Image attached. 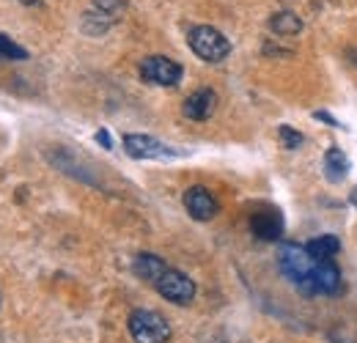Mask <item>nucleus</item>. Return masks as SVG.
<instances>
[{
	"instance_id": "obj_1",
	"label": "nucleus",
	"mask_w": 357,
	"mask_h": 343,
	"mask_svg": "<svg viewBox=\"0 0 357 343\" xmlns=\"http://www.w3.org/2000/svg\"><path fill=\"white\" fill-rule=\"evenodd\" d=\"M316 258L308 253V247L294 245V242H283L278 250V266L280 272L303 291V294H316L313 286V272H316Z\"/></svg>"
},
{
	"instance_id": "obj_2",
	"label": "nucleus",
	"mask_w": 357,
	"mask_h": 343,
	"mask_svg": "<svg viewBox=\"0 0 357 343\" xmlns=\"http://www.w3.org/2000/svg\"><path fill=\"white\" fill-rule=\"evenodd\" d=\"M187 44H190V49L201 61H209V63H220V61L228 58V52H231V42L225 39L218 28H212V25H195V28H190Z\"/></svg>"
},
{
	"instance_id": "obj_3",
	"label": "nucleus",
	"mask_w": 357,
	"mask_h": 343,
	"mask_svg": "<svg viewBox=\"0 0 357 343\" xmlns=\"http://www.w3.org/2000/svg\"><path fill=\"white\" fill-rule=\"evenodd\" d=\"M130 335L135 343H165L171 338V327L165 321V316H160L157 310H146L137 307L130 313Z\"/></svg>"
},
{
	"instance_id": "obj_4",
	"label": "nucleus",
	"mask_w": 357,
	"mask_h": 343,
	"mask_svg": "<svg viewBox=\"0 0 357 343\" xmlns=\"http://www.w3.org/2000/svg\"><path fill=\"white\" fill-rule=\"evenodd\" d=\"M154 289L160 291L162 300L174 302V305H190L195 300V283L184 272L171 269V266L162 272V277L154 283Z\"/></svg>"
},
{
	"instance_id": "obj_5",
	"label": "nucleus",
	"mask_w": 357,
	"mask_h": 343,
	"mask_svg": "<svg viewBox=\"0 0 357 343\" xmlns=\"http://www.w3.org/2000/svg\"><path fill=\"white\" fill-rule=\"evenodd\" d=\"M124 151L132 160H168V157H181L178 148H171L160 143L151 135H124Z\"/></svg>"
},
{
	"instance_id": "obj_6",
	"label": "nucleus",
	"mask_w": 357,
	"mask_h": 343,
	"mask_svg": "<svg viewBox=\"0 0 357 343\" xmlns=\"http://www.w3.org/2000/svg\"><path fill=\"white\" fill-rule=\"evenodd\" d=\"M181 75H184L181 66L176 61L165 58V55H151V58H146L140 63V77L146 83H151V86H176L181 80Z\"/></svg>"
},
{
	"instance_id": "obj_7",
	"label": "nucleus",
	"mask_w": 357,
	"mask_h": 343,
	"mask_svg": "<svg viewBox=\"0 0 357 343\" xmlns=\"http://www.w3.org/2000/svg\"><path fill=\"white\" fill-rule=\"evenodd\" d=\"M184 209L190 212L192 220L206 222V220H212V217L218 215V201H215V195L206 187H190L184 192Z\"/></svg>"
},
{
	"instance_id": "obj_8",
	"label": "nucleus",
	"mask_w": 357,
	"mask_h": 343,
	"mask_svg": "<svg viewBox=\"0 0 357 343\" xmlns=\"http://www.w3.org/2000/svg\"><path fill=\"white\" fill-rule=\"evenodd\" d=\"M215 107H218V93L212 88H201V91H195L184 99L181 110L190 121H206V119H212Z\"/></svg>"
},
{
	"instance_id": "obj_9",
	"label": "nucleus",
	"mask_w": 357,
	"mask_h": 343,
	"mask_svg": "<svg viewBox=\"0 0 357 343\" xmlns=\"http://www.w3.org/2000/svg\"><path fill=\"white\" fill-rule=\"evenodd\" d=\"M250 231L261 239V242H278L283 234V217L278 209H261L250 215Z\"/></svg>"
},
{
	"instance_id": "obj_10",
	"label": "nucleus",
	"mask_w": 357,
	"mask_h": 343,
	"mask_svg": "<svg viewBox=\"0 0 357 343\" xmlns=\"http://www.w3.org/2000/svg\"><path fill=\"white\" fill-rule=\"evenodd\" d=\"M313 286H316V294H338L341 291L344 277H341V269L335 266V261H319L316 264Z\"/></svg>"
},
{
	"instance_id": "obj_11",
	"label": "nucleus",
	"mask_w": 357,
	"mask_h": 343,
	"mask_svg": "<svg viewBox=\"0 0 357 343\" xmlns=\"http://www.w3.org/2000/svg\"><path fill=\"white\" fill-rule=\"evenodd\" d=\"M132 269L140 280H149V283L154 286V283L162 277V272L168 269V264L160 256H154V253H140V256H135Z\"/></svg>"
},
{
	"instance_id": "obj_12",
	"label": "nucleus",
	"mask_w": 357,
	"mask_h": 343,
	"mask_svg": "<svg viewBox=\"0 0 357 343\" xmlns=\"http://www.w3.org/2000/svg\"><path fill=\"white\" fill-rule=\"evenodd\" d=\"M308 253H311L316 261H333V256L341 253V239L333 236V234H324V236H316L311 245H305Z\"/></svg>"
},
{
	"instance_id": "obj_13",
	"label": "nucleus",
	"mask_w": 357,
	"mask_h": 343,
	"mask_svg": "<svg viewBox=\"0 0 357 343\" xmlns=\"http://www.w3.org/2000/svg\"><path fill=\"white\" fill-rule=\"evenodd\" d=\"M324 173H327V178L330 181H344L347 178V173H349V160L344 157V151L341 148H327V154H324Z\"/></svg>"
},
{
	"instance_id": "obj_14",
	"label": "nucleus",
	"mask_w": 357,
	"mask_h": 343,
	"mask_svg": "<svg viewBox=\"0 0 357 343\" xmlns=\"http://www.w3.org/2000/svg\"><path fill=\"white\" fill-rule=\"evenodd\" d=\"M269 28H272V33H278V36H294V33L303 31V20H300L297 14H291V11H278V14L269 20Z\"/></svg>"
},
{
	"instance_id": "obj_15",
	"label": "nucleus",
	"mask_w": 357,
	"mask_h": 343,
	"mask_svg": "<svg viewBox=\"0 0 357 343\" xmlns=\"http://www.w3.org/2000/svg\"><path fill=\"white\" fill-rule=\"evenodd\" d=\"M28 58V49L20 47L14 39H8L6 33H0V63L3 61H25Z\"/></svg>"
},
{
	"instance_id": "obj_16",
	"label": "nucleus",
	"mask_w": 357,
	"mask_h": 343,
	"mask_svg": "<svg viewBox=\"0 0 357 343\" xmlns=\"http://www.w3.org/2000/svg\"><path fill=\"white\" fill-rule=\"evenodd\" d=\"M278 135H280L283 148H289V151H294V148H300V146H303V135H300V132H294L289 124H283V127L278 129Z\"/></svg>"
},
{
	"instance_id": "obj_17",
	"label": "nucleus",
	"mask_w": 357,
	"mask_h": 343,
	"mask_svg": "<svg viewBox=\"0 0 357 343\" xmlns=\"http://www.w3.org/2000/svg\"><path fill=\"white\" fill-rule=\"evenodd\" d=\"M96 143H99V146H105V148H113V140H110V135H107L105 129H99V132H96Z\"/></svg>"
},
{
	"instance_id": "obj_18",
	"label": "nucleus",
	"mask_w": 357,
	"mask_h": 343,
	"mask_svg": "<svg viewBox=\"0 0 357 343\" xmlns=\"http://www.w3.org/2000/svg\"><path fill=\"white\" fill-rule=\"evenodd\" d=\"M313 119H319V121H327L330 127H341V124H338V121H335L330 113H313Z\"/></svg>"
},
{
	"instance_id": "obj_19",
	"label": "nucleus",
	"mask_w": 357,
	"mask_h": 343,
	"mask_svg": "<svg viewBox=\"0 0 357 343\" xmlns=\"http://www.w3.org/2000/svg\"><path fill=\"white\" fill-rule=\"evenodd\" d=\"M352 204H355V206H357V187H355V190H352Z\"/></svg>"
},
{
	"instance_id": "obj_20",
	"label": "nucleus",
	"mask_w": 357,
	"mask_h": 343,
	"mask_svg": "<svg viewBox=\"0 0 357 343\" xmlns=\"http://www.w3.org/2000/svg\"><path fill=\"white\" fill-rule=\"evenodd\" d=\"M352 58H355V63H357V49H355V52H352Z\"/></svg>"
}]
</instances>
